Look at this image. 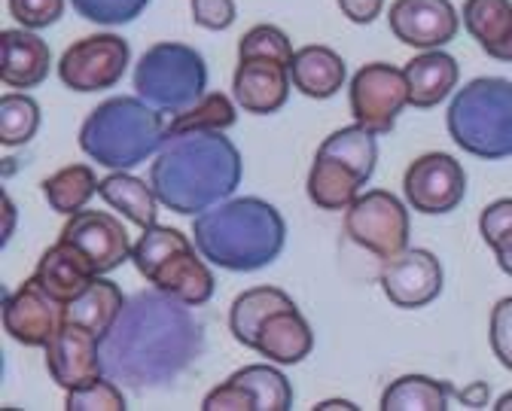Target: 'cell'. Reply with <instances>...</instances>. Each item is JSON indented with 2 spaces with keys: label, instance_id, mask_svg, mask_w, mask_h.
Returning <instances> with one entry per match:
<instances>
[{
  "label": "cell",
  "instance_id": "obj_18",
  "mask_svg": "<svg viewBox=\"0 0 512 411\" xmlns=\"http://www.w3.org/2000/svg\"><path fill=\"white\" fill-rule=\"evenodd\" d=\"M52 55L46 40L31 28H10L0 34V80L10 89H34L46 83Z\"/></svg>",
  "mask_w": 512,
  "mask_h": 411
},
{
  "label": "cell",
  "instance_id": "obj_22",
  "mask_svg": "<svg viewBox=\"0 0 512 411\" xmlns=\"http://www.w3.org/2000/svg\"><path fill=\"white\" fill-rule=\"evenodd\" d=\"M290 77H293V89L302 92L305 98L327 101L345 86L348 67L342 55L333 52L330 46H302L293 55Z\"/></svg>",
  "mask_w": 512,
  "mask_h": 411
},
{
  "label": "cell",
  "instance_id": "obj_43",
  "mask_svg": "<svg viewBox=\"0 0 512 411\" xmlns=\"http://www.w3.org/2000/svg\"><path fill=\"white\" fill-rule=\"evenodd\" d=\"M494 256H497L500 271H503V274H509V278H512V238H509V241H503V244L494 250Z\"/></svg>",
  "mask_w": 512,
  "mask_h": 411
},
{
  "label": "cell",
  "instance_id": "obj_30",
  "mask_svg": "<svg viewBox=\"0 0 512 411\" xmlns=\"http://www.w3.org/2000/svg\"><path fill=\"white\" fill-rule=\"evenodd\" d=\"M98 183L101 180H95V171L89 165H68L43 180V195L55 214L71 217L86 208L89 198L98 192Z\"/></svg>",
  "mask_w": 512,
  "mask_h": 411
},
{
  "label": "cell",
  "instance_id": "obj_6",
  "mask_svg": "<svg viewBox=\"0 0 512 411\" xmlns=\"http://www.w3.org/2000/svg\"><path fill=\"white\" fill-rule=\"evenodd\" d=\"M208 89V64L186 43H156L135 64V92L162 113H183Z\"/></svg>",
  "mask_w": 512,
  "mask_h": 411
},
{
  "label": "cell",
  "instance_id": "obj_44",
  "mask_svg": "<svg viewBox=\"0 0 512 411\" xmlns=\"http://www.w3.org/2000/svg\"><path fill=\"white\" fill-rule=\"evenodd\" d=\"M4 211H7V232H4V244H7L10 235H13V220H16V208H13L10 195H4Z\"/></svg>",
  "mask_w": 512,
  "mask_h": 411
},
{
  "label": "cell",
  "instance_id": "obj_33",
  "mask_svg": "<svg viewBox=\"0 0 512 411\" xmlns=\"http://www.w3.org/2000/svg\"><path fill=\"white\" fill-rule=\"evenodd\" d=\"M40 128V104L22 92H7L0 98V144L22 147Z\"/></svg>",
  "mask_w": 512,
  "mask_h": 411
},
{
  "label": "cell",
  "instance_id": "obj_24",
  "mask_svg": "<svg viewBox=\"0 0 512 411\" xmlns=\"http://www.w3.org/2000/svg\"><path fill=\"white\" fill-rule=\"evenodd\" d=\"M461 22L494 61H512V4L509 0H464Z\"/></svg>",
  "mask_w": 512,
  "mask_h": 411
},
{
  "label": "cell",
  "instance_id": "obj_4",
  "mask_svg": "<svg viewBox=\"0 0 512 411\" xmlns=\"http://www.w3.org/2000/svg\"><path fill=\"white\" fill-rule=\"evenodd\" d=\"M168 141V122L162 110L144 98L119 95L98 104L80 125V150L110 171L144 165Z\"/></svg>",
  "mask_w": 512,
  "mask_h": 411
},
{
  "label": "cell",
  "instance_id": "obj_16",
  "mask_svg": "<svg viewBox=\"0 0 512 411\" xmlns=\"http://www.w3.org/2000/svg\"><path fill=\"white\" fill-rule=\"evenodd\" d=\"M290 64L275 58H238L232 77V98L244 113L269 116L290 98Z\"/></svg>",
  "mask_w": 512,
  "mask_h": 411
},
{
  "label": "cell",
  "instance_id": "obj_45",
  "mask_svg": "<svg viewBox=\"0 0 512 411\" xmlns=\"http://www.w3.org/2000/svg\"><path fill=\"white\" fill-rule=\"evenodd\" d=\"M494 408H497V411H512V393H506V396H500Z\"/></svg>",
  "mask_w": 512,
  "mask_h": 411
},
{
  "label": "cell",
  "instance_id": "obj_17",
  "mask_svg": "<svg viewBox=\"0 0 512 411\" xmlns=\"http://www.w3.org/2000/svg\"><path fill=\"white\" fill-rule=\"evenodd\" d=\"M147 281L156 290L186 302L189 308L208 305L214 299V290H217V281H214V274L208 268V259L199 253L196 244L174 253L171 259H165Z\"/></svg>",
  "mask_w": 512,
  "mask_h": 411
},
{
  "label": "cell",
  "instance_id": "obj_14",
  "mask_svg": "<svg viewBox=\"0 0 512 411\" xmlns=\"http://www.w3.org/2000/svg\"><path fill=\"white\" fill-rule=\"evenodd\" d=\"M98 335L74 326V323H61V329L52 335V341L43 348L46 351V369L49 378L68 393L83 384H92L95 378L104 375L101 366V345Z\"/></svg>",
  "mask_w": 512,
  "mask_h": 411
},
{
  "label": "cell",
  "instance_id": "obj_46",
  "mask_svg": "<svg viewBox=\"0 0 512 411\" xmlns=\"http://www.w3.org/2000/svg\"><path fill=\"white\" fill-rule=\"evenodd\" d=\"M317 408H354L351 402H324V405H317Z\"/></svg>",
  "mask_w": 512,
  "mask_h": 411
},
{
  "label": "cell",
  "instance_id": "obj_3",
  "mask_svg": "<svg viewBox=\"0 0 512 411\" xmlns=\"http://www.w3.org/2000/svg\"><path fill=\"white\" fill-rule=\"evenodd\" d=\"M199 253L226 271H260L272 265L287 244V223L275 204L244 195L226 198L192 223Z\"/></svg>",
  "mask_w": 512,
  "mask_h": 411
},
{
  "label": "cell",
  "instance_id": "obj_25",
  "mask_svg": "<svg viewBox=\"0 0 512 411\" xmlns=\"http://www.w3.org/2000/svg\"><path fill=\"white\" fill-rule=\"evenodd\" d=\"M98 195L110 204L113 211H119L128 223H135L141 229L156 223L159 198H156L150 180L144 183L141 177L128 174V171H113L110 177H104L98 183Z\"/></svg>",
  "mask_w": 512,
  "mask_h": 411
},
{
  "label": "cell",
  "instance_id": "obj_10",
  "mask_svg": "<svg viewBox=\"0 0 512 411\" xmlns=\"http://www.w3.org/2000/svg\"><path fill=\"white\" fill-rule=\"evenodd\" d=\"M403 192H406V204L418 214H427V217L452 214L464 201L467 171L455 156L427 153V156H418L406 168Z\"/></svg>",
  "mask_w": 512,
  "mask_h": 411
},
{
  "label": "cell",
  "instance_id": "obj_38",
  "mask_svg": "<svg viewBox=\"0 0 512 411\" xmlns=\"http://www.w3.org/2000/svg\"><path fill=\"white\" fill-rule=\"evenodd\" d=\"M7 4H10V16L22 28L40 31V28L55 25L64 16V7H68V0H7Z\"/></svg>",
  "mask_w": 512,
  "mask_h": 411
},
{
  "label": "cell",
  "instance_id": "obj_23",
  "mask_svg": "<svg viewBox=\"0 0 512 411\" xmlns=\"http://www.w3.org/2000/svg\"><path fill=\"white\" fill-rule=\"evenodd\" d=\"M366 183L369 180H363L345 162L317 153L314 165L308 171V180H305V192H308L314 208H320V211H348L351 204L363 195Z\"/></svg>",
  "mask_w": 512,
  "mask_h": 411
},
{
  "label": "cell",
  "instance_id": "obj_35",
  "mask_svg": "<svg viewBox=\"0 0 512 411\" xmlns=\"http://www.w3.org/2000/svg\"><path fill=\"white\" fill-rule=\"evenodd\" d=\"M71 7L86 22L116 28L135 22L150 7V0H71Z\"/></svg>",
  "mask_w": 512,
  "mask_h": 411
},
{
  "label": "cell",
  "instance_id": "obj_27",
  "mask_svg": "<svg viewBox=\"0 0 512 411\" xmlns=\"http://www.w3.org/2000/svg\"><path fill=\"white\" fill-rule=\"evenodd\" d=\"M290 305H296V302L278 287H253V290L241 293L229 311V329H232L235 341L253 351L256 335H260V326L266 323V317H272L275 311L290 308Z\"/></svg>",
  "mask_w": 512,
  "mask_h": 411
},
{
  "label": "cell",
  "instance_id": "obj_1",
  "mask_svg": "<svg viewBox=\"0 0 512 411\" xmlns=\"http://www.w3.org/2000/svg\"><path fill=\"white\" fill-rule=\"evenodd\" d=\"M104 375L135 390L174 381L202 351V326L186 302L150 290L132 296L101 335Z\"/></svg>",
  "mask_w": 512,
  "mask_h": 411
},
{
  "label": "cell",
  "instance_id": "obj_37",
  "mask_svg": "<svg viewBox=\"0 0 512 411\" xmlns=\"http://www.w3.org/2000/svg\"><path fill=\"white\" fill-rule=\"evenodd\" d=\"M293 55L296 49L290 46V37L275 25H256L238 43V58H275L293 64Z\"/></svg>",
  "mask_w": 512,
  "mask_h": 411
},
{
  "label": "cell",
  "instance_id": "obj_2",
  "mask_svg": "<svg viewBox=\"0 0 512 411\" xmlns=\"http://www.w3.org/2000/svg\"><path fill=\"white\" fill-rule=\"evenodd\" d=\"M241 177V153L223 131L174 134L150 165V186L159 204L180 217H199L214 204L232 198Z\"/></svg>",
  "mask_w": 512,
  "mask_h": 411
},
{
  "label": "cell",
  "instance_id": "obj_36",
  "mask_svg": "<svg viewBox=\"0 0 512 411\" xmlns=\"http://www.w3.org/2000/svg\"><path fill=\"white\" fill-rule=\"evenodd\" d=\"M64 408L68 411H125V393L119 390V384L113 378L101 375L92 384L68 390Z\"/></svg>",
  "mask_w": 512,
  "mask_h": 411
},
{
  "label": "cell",
  "instance_id": "obj_42",
  "mask_svg": "<svg viewBox=\"0 0 512 411\" xmlns=\"http://www.w3.org/2000/svg\"><path fill=\"white\" fill-rule=\"evenodd\" d=\"M384 0H339V10L354 25H372L381 16Z\"/></svg>",
  "mask_w": 512,
  "mask_h": 411
},
{
  "label": "cell",
  "instance_id": "obj_20",
  "mask_svg": "<svg viewBox=\"0 0 512 411\" xmlns=\"http://www.w3.org/2000/svg\"><path fill=\"white\" fill-rule=\"evenodd\" d=\"M253 351L278 366H296L314 351V332L308 320L299 314V308L290 305L266 317V323L260 326V335H256Z\"/></svg>",
  "mask_w": 512,
  "mask_h": 411
},
{
  "label": "cell",
  "instance_id": "obj_28",
  "mask_svg": "<svg viewBox=\"0 0 512 411\" xmlns=\"http://www.w3.org/2000/svg\"><path fill=\"white\" fill-rule=\"evenodd\" d=\"M247 411H290L293 408V387L287 375L275 366H244L229 378Z\"/></svg>",
  "mask_w": 512,
  "mask_h": 411
},
{
  "label": "cell",
  "instance_id": "obj_5",
  "mask_svg": "<svg viewBox=\"0 0 512 411\" xmlns=\"http://www.w3.org/2000/svg\"><path fill=\"white\" fill-rule=\"evenodd\" d=\"M445 125L452 141L485 162L512 156V83L503 77H476L448 104Z\"/></svg>",
  "mask_w": 512,
  "mask_h": 411
},
{
  "label": "cell",
  "instance_id": "obj_39",
  "mask_svg": "<svg viewBox=\"0 0 512 411\" xmlns=\"http://www.w3.org/2000/svg\"><path fill=\"white\" fill-rule=\"evenodd\" d=\"M488 338H491V351L512 372V296L500 299L491 308V323H488Z\"/></svg>",
  "mask_w": 512,
  "mask_h": 411
},
{
  "label": "cell",
  "instance_id": "obj_15",
  "mask_svg": "<svg viewBox=\"0 0 512 411\" xmlns=\"http://www.w3.org/2000/svg\"><path fill=\"white\" fill-rule=\"evenodd\" d=\"M61 241L74 244L98 274H107L119 268L125 259H132V247H135L128 244V232L116 217L86 208L68 217V223L61 229Z\"/></svg>",
  "mask_w": 512,
  "mask_h": 411
},
{
  "label": "cell",
  "instance_id": "obj_8",
  "mask_svg": "<svg viewBox=\"0 0 512 411\" xmlns=\"http://www.w3.org/2000/svg\"><path fill=\"white\" fill-rule=\"evenodd\" d=\"M128 61H132L128 40L119 34H92L64 49L58 58V80L80 95L104 92L125 77Z\"/></svg>",
  "mask_w": 512,
  "mask_h": 411
},
{
  "label": "cell",
  "instance_id": "obj_21",
  "mask_svg": "<svg viewBox=\"0 0 512 411\" xmlns=\"http://www.w3.org/2000/svg\"><path fill=\"white\" fill-rule=\"evenodd\" d=\"M403 74L409 83V104L415 110H430L458 89L461 67L448 52L427 49L403 67Z\"/></svg>",
  "mask_w": 512,
  "mask_h": 411
},
{
  "label": "cell",
  "instance_id": "obj_26",
  "mask_svg": "<svg viewBox=\"0 0 512 411\" xmlns=\"http://www.w3.org/2000/svg\"><path fill=\"white\" fill-rule=\"evenodd\" d=\"M122 305H125L122 290L113 281H107L98 274V278L74 302L64 305V323L83 326V329H89V332H95L101 338L116 323Z\"/></svg>",
  "mask_w": 512,
  "mask_h": 411
},
{
  "label": "cell",
  "instance_id": "obj_9",
  "mask_svg": "<svg viewBox=\"0 0 512 411\" xmlns=\"http://www.w3.org/2000/svg\"><path fill=\"white\" fill-rule=\"evenodd\" d=\"M348 101H351V116L357 125L375 134H388L397 125V116L403 113V107H409V83H406L403 67L384 64V61L363 64L351 77Z\"/></svg>",
  "mask_w": 512,
  "mask_h": 411
},
{
  "label": "cell",
  "instance_id": "obj_29",
  "mask_svg": "<svg viewBox=\"0 0 512 411\" xmlns=\"http://www.w3.org/2000/svg\"><path fill=\"white\" fill-rule=\"evenodd\" d=\"M452 393L455 387L445 381L427 375H403L381 393V411H445Z\"/></svg>",
  "mask_w": 512,
  "mask_h": 411
},
{
  "label": "cell",
  "instance_id": "obj_7",
  "mask_svg": "<svg viewBox=\"0 0 512 411\" xmlns=\"http://www.w3.org/2000/svg\"><path fill=\"white\" fill-rule=\"evenodd\" d=\"M345 235L351 244L388 262L409 247L412 220L406 204L394 192L369 189L345 211Z\"/></svg>",
  "mask_w": 512,
  "mask_h": 411
},
{
  "label": "cell",
  "instance_id": "obj_19",
  "mask_svg": "<svg viewBox=\"0 0 512 411\" xmlns=\"http://www.w3.org/2000/svg\"><path fill=\"white\" fill-rule=\"evenodd\" d=\"M34 278L43 284V290L58 299L61 305H68L74 302L95 278H98V271L92 268V262L68 241H55L37 262L34 268Z\"/></svg>",
  "mask_w": 512,
  "mask_h": 411
},
{
  "label": "cell",
  "instance_id": "obj_34",
  "mask_svg": "<svg viewBox=\"0 0 512 411\" xmlns=\"http://www.w3.org/2000/svg\"><path fill=\"white\" fill-rule=\"evenodd\" d=\"M192 244H196V241H189L183 232L153 223V226L141 229V238H138L135 247H132V259H135V268L144 274V278H150V274H153L165 259H171L174 253H180V250H186V247H192Z\"/></svg>",
  "mask_w": 512,
  "mask_h": 411
},
{
  "label": "cell",
  "instance_id": "obj_40",
  "mask_svg": "<svg viewBox=\"0 0 512 411\" xmlns=\"http://www.w3.org/2000/svg\"><path fill=\"white\" fill-rule=\"evenodd\" d=\"M479 235L491 250L512 238V198H497L488 204L479 217Z\"/></svg>",
  "mask_w": 512,
  "mask_h": 411
},
{
  "label": "cell",
  "instance_id": "obj_41",
  "mask_svg": "<svg viewBox=\"0 0 512 411\" xmlns=\"http://www.w3.org/2000/svg\"><path fill=\"white\" fill-rule=\"evenodd\" d=\"M192 22L205 31H226L235 25V0H189Z\"/></svg>",
  "mask_w": 512,
  "mask_h": 411
},
{
  "label": "cell",
  "instance_id": "obj_31",
  "mask_svg": "<svg viewBox=\"0 0 512 411\" xmlns=\"http://www.w3.org/2000/svg\"><path fill=\"white\" fill-rule=\"evenodd\" d=\"M320 156H330V159H339L345 162L348 168H354L363 180L372 177L375 171V162H378V144H375V131L363 128V125H348V128H339L333 131L324 144L317 147Z\"/></svg>",
  "mask_w": 512,
  "mask_h": 411
},
{
  "label": "cell",
  "instance_id": "obj_13",
  "mask_svg": "<svg viewBox=\"0 0 512 411\" xmlns=\"http://www.w3.org/2000/svg\"><path fill=\"white\" fill-rule=\"evenodd\" d=\"M388 25L400 43L427 52L458 37L461 16L452 0H394Z\"/></svg>",
  "mask_w": 512,
  "mask_h": 411
},
{
  "label": "cell",
  "instance_id": "obj_11",
  "mask_svg": "<svg viewBox=\"0 0 512 411\" xmlns=\"http://www.w3.org/2000/svg\"><path fill=\"white\" fill-rule=\"evenodd\" d=\"M64 323V305L34 278L4 296V329L25 348H46Z\"/></svg>",
  "mask_w": 512,
  "mask_h": 411
},
{
  "label": "cell",
  "instance_id": "obj_12",
  "mask_svg": "<svg viewBox=\"0 0 512 411\" xmlns=\"http://www.w3.org/2000/svg\"><path fill=\"white\" fill-rule=\"evenodd\" d=\"M381 290L391 305L403 311L427 308L442 293V265L430 250L406 247L400 256L388 259L381 268Z\"/></svg>",
  "mask_w": 512,
  "mask_h": 411
},
{
  "label": "cell",
  "instance_id": "obj_32",
  "mask_svg": "<svg viewBox=\"0 0 512 411\" xmlns=\"http://www.w3.org/2000/svg\"><path fill=\"white\" fill-rule=\"evenodd\" d=\"M238 104H232L223 92H205L196 104L186 107L168 122V137L186 131H226L238 119Z\"/></svg>",
  "mask_w": 512,
  "mask_h": 411
}]
</instances>
